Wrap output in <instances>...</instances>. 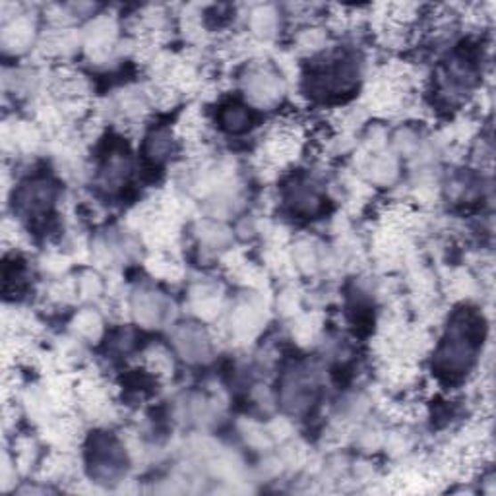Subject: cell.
Here are the masks:
<instances>
[{"label": "cell", "mask_w": 496, "mask_h": 496, "mask_svg": "<svg viewBox=\"0 0 496 496\" xmlns=\"http://www.w3.org/2000/svg\"><path fill=\"white\" fill-rule=\"evenodd\" d=\"M479 337H483V324H479L477 316L469 313L456 316L435 355L440 374L448 378L468 374L477 359Z\"/></svg>", "instance_id": "obj_1"}, {"label": "cell", "mask_w": 496, "mask_h": 496, "mask_svg": "<svg viewBox=\"0 0 496 496\" xmlns=\"http://www.w3.org/2000/svg\"><path fill=\"white\" fill-rule=\"evenodd\" d=\"M87 466L97 483H115L126 473L125 446L109 433L92 436L87 448Z\"/></svg>", "instance_id": "obj_2"}, {"label": "cell", "mask_w": 496, "mask_h": 496, "mask_svg": "<svg viewBox=\"0 0 496 496\" xmlns=\"http://www.w3.org/2000/svg\"><path fill=\"white\" fill-rule=\"evenodd\" d=\"M57 200V186L47 176H36L24 183L16 192V207L29 219H43L51 214Z\"/></svg>", "instance_id": "obj_3"}, {"label": "cell", "mask_w": 496, "mask_h": 496, "mask_svg": "<svg viewBox=\"0 0 496 496\" xmlns=\"http://www.w3.org/2000/svg\"><path fill=\"white\" fill-rule=\"evenodd\" d=\"M316 395V382L311 370L295 367L281 380V403L289 413H303L313 405Z\"/></svg>", "instance_id": "obj_4"}, {"label": "cell", "mask_w": 496, "mask_h": 496, "mask_svg": "<svg viewBox=\"0 0 496 496\" xmlns=\"http://www.w3.org/2000/svg\"><path fill=\"white\" fill-rule=\"evenodd\" d=\"M245 92L252 105L256 107H273L281 102L285 85L281 76L272 70L270 66H256L250 69L245 78Z\"/></svg>", "instance_id": "obj_5"}, {"label": "cell", "mask_w": 496, "mask_h": 496, "mask_svg": "<svg viewBox=\"0 0 496 496\" xmlns=\"http://www.w3.org/2000/svg\"><path fill=\"white\" fill-rule=\"evenodd\" d=\"M209 336L202 326L189 324L183 326L179 332L175 334V344L176 349L181 351V355L189 361H204L209 353Z\"/></svg>", "instance_id": "obj_6"}, {"label": "cell", "mask_w": 496, "mask_h": 496, "mask_svg": "<svg viewBox=\"0 0 496 496\" xmlns=\"http://www.w3.org/2000/svg\"><path fill=\"white\" fill-rule=\"evenodd\" d=\"M288 204L295 214L311 217L322 209V196L311 183L297 181L288 191Z\"/></svg>", "instance_id": "obj_7"}, {"label": "cell", "mask_w": 496, "mask_h": 496, "mask_svg": "<svg viewBox=\"0 0 496 496\" xmlns=\"http://www.w3.org/2000/svg\"><path fill=\"white\" fill-rule=\"evenodd\" d=\"M132 313H134L136 321L144 326H156L161 322V318L165 314L163 301L158 293L153 291H140L134 297V303H132Z\"/></svg>", "instance_id": "obj_8"}, {"label": "cell", "mask_w": 496, "mask_h": 496, "mask_svg": "<svg viewBox=\"0 0 496 496\" xmlns=\"http://www.w3.org/2000/svg\"><path fill=\"white\" fill-rule=\"evenodd\" d=\"M146 158L151 163L167 161L176 150V136L167 128H158L146 138Z\"/></svg>", "instance_id": "obj_9"}, {"label": "cell", "mask_w": 496, "mask_h": 496, "mask_svg": "<svg viewBox=\"0 0 496 496\" xmlns=\"http://www.w3.org/2000/svg\"><path fill=\"white\" fill-rule=\"evenodd\" d=\"M219 126H222L229 134H242V132L250 130L252 126V113L247 105L240 103H227L219 111Z\"/></svg>", "instance_id": "obj_10"}, {"label": "cell", "mask_w": 496, "mask_h": 496, "mask_svg": "<svg viewBox=\"0 0 496 496\" xmlns=\"http://www.w3.org/2000/svg\"><path fill=\"white\" fill-rule=\"evenodd\" d=\"M275 28V14L270 8H258L252 12L250 18V29L260 37H270L272 29Z\"/></svg>", "instance_id": "obj_11"}, {"label": "cell", "mask_w": 496, "mask_h": 496, "mask_svg": "<svg viewBox=\"0 0 496 496\" xmlns=\"http://www.w3.org/2000/svg\"><path fill=\"white\" fill-rule=\"evenodd\" d=\"M76 324H78V334L84 337H95L99 329H102V321H99V316L94 311L80 314L76 318Z\"/></svg>", "instance_id": "obj_12"}]
</instances>
